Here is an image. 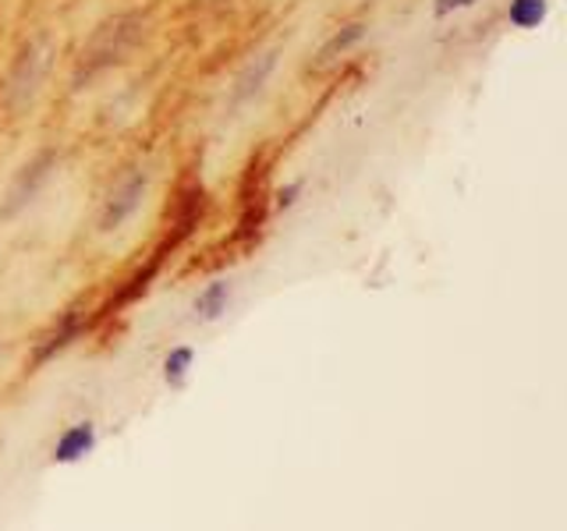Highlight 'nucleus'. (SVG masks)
Listing matches in <instances>:
<instances>
[{
  "instance_id": "obj_1",
  "label": "nucleus",
  "mask_w": 567,
  "mask_h": 531,
  "mask_svg": "<svg viewBox=\"0 0 567 531\" xmlns=\"http://www.w3.org/2000/svg\"><path fill=\"white\" fill-rule=\"evenodd\" d=\"M146 32H150V18L138 8L103 18L79 50L75 71H71V88L82 93V88H89L100 75H106V71L121 67L142 46Z\"/></svg>"
},
{
  "instance_id": "obj_2",
  "label": "nucleus",
  "mask_w": 567,
  "mask_h": 531,
  "mask_svg": "<svg viewBox=\"0 0 567 531\" xmlns=\"http://www.w3.org/2000/svg\"><path fill=\"white\" fill-rule=\"evenodd\" d=\"M53 61H58V40L50 32H32L29 40H22L0 75V114H25L40 100Z\"/></svg>"
},
{
  "instance_id": "obj_3",
  "label": "nucleus",
  "mask_w": 567,
  "mask_h": 531,
  "mask_svg": "<svg viewBox=\"0 0 567 531\" xmlns=\"http://www.w3.org/2000/svg\"><path fill=\"white\" fill-rule=\"evenodd\" d=\"M58 167H61V153L53 146H43L40 153H32L25 164L14 170L4 195H0V220L22 217V212L47 191L53 177H58Z\"/></svg>"
},
{
  "instance_id": "obj_4",
  "label": "nucleus",
  "mask_w": 567,
  "mask_h": 531,
  "mask_svg": "<svg viewBox=\"0 0 567 531\" xmlns=\"http://www.w3.org/2000/svg\"><path fill=\"white\" fill-rule=\"evenodd\" d=\"M146 195H150V167L146 164L124 167L114 177V185L106 188L103 202H100V212H96V230H100V235H117V230L142 209Z\"/></svg>"
},
{
  "instance_id": "obj_5",
  "label": "nucleus",
  "mask_w": 567,
  "mask_h": 531,
  "mask_svg": "<svg viewBox=\"0 0 567 531\" xmlns=\"http://www.w3.org/2000/svg\"><path fill=\"white\" fill-rule=\"evenodd\" d=\"M277 64H280V46H266V50L252 53V58L235 71V79H230V85H227V100H224L230 117L248 111V106L266 93V85H270Z\"/></svg>"
},
{
  "instance_id": "obj_6",
  "label": "nucleus",
  "mask_w": 567,
  "mask_h": 531,
  "mask_svg": "<svg viewBox=\"0 0 567 531\" xmlns=\"http://www.w3.org/2000/svg\"><path fill=\"white\" fill-rule=\"evenodd\" d=\"M365 35H369V22H344L341 29H333L323 40V46L316 50L312 71L319 75V71H330L333 64H341L348 53L365 40Z\"/></svg>"
},
{
  "instance_id": "obj_7",
  "label": "nucleus",
  "mask_w": 567,
  "mask_h": 531,
  "mask_svg": "<svg viewBox=\"0 0 567 531\" xmlns=\"http://www.w3.org/2000/svg\"><path fill=\"white\" fill-rule=\"evenodd\" d=\"M93 450H96V425L82 418L75 425H68L58 436V442H53V460H58V465H79V460H85Z\"/></svg>"
},
{
  "instance_id": "obj_8",
  "label": "nucleus",
  "mask_w": 567,
  "mask_h": 531,
  "mask_svg": "<svg viewBox=\"0 0 567 531\" xmlns=\"http://www.w3.org/2000/svg\"><path fill=\"white\" fill-rule=\"evenodd\" d=\"M230 298H235V283L217 277L199 288V294H195L192 301V315L199 319V323H217V319L230 309Z\"/></svg>"
},
{
  "instance_id": "obj_9",
  "label": "nucleus",
  "mask_w": 567,
  "mask_h": 531,
  "mask_svg": "<svg viewBox=\"0 0 567 531\" xmlns=\"http://www.w3.org/2000/svg\"><path fill=\"white\" fill-rule=\"evenodd\" d=\"M79 333H82V312L71 309V312H64L61 323L53 326L40 344H35V365H43V362H47V358H53V354H58V351H64L71 341H75Z\"/></svg>"
},
{
  "instance_id": "obj_10",
  "label": "nucleus",
  "mask_w": 567,
  "mask_h": 531,
  "mask_svg": "<svg viewBox=\"0 0 567 531\" xmlns=\"http://www.w3.org/2000/svg\"><path fill=\"white\" fill-rule=\"evenodd\" d=\"M192 365H195V347L188 344H177L164 354V365H159V372H164V383L171 389H182L192 376Z\"/></svg>"
},
{
  "instance_id": "obj_11",
  "label": "nucleus",
  "mask_w": 567,
  "mask_h": 531,
  "mask_svg": "<svg viewBox=\"0 0 567 531\" xmlns=\"http://www.w3.org/2000/svg\"><path fill=\"white\" fill-rule=\"evenodd\" d=\"M546 14H549V0H511V4H507V25L532 32V29H539L546 22Z\"/></svg>"
},
{
  "instance_id": "obj_12",
  "label": "nucleus",
  "mask_w": 567,
  "mask_h": 531,
  "mask_svg": "<svg viewBox=\"0 0 567 531\" xmlns=\"http://www.w3.org/2000/svg\"><path fill=\"white\" fill-rule=\"evenodd\" d=\"M301 191H306V181H301V177H295V181L280 185V188L274 191V206H277V209H291V206L301 199Z\"/></svg>"
},
{
  "instance_id": "obj_13",
  "label": "nucleus",
  "mask_w": 567,
  "mask_h": 531,
  "mask_svg": "<svg viewBox=\"0 0 567 531\" xmlns=\"http://www.w3.org/2000/svg\"><path fill=\"white\" fill-rule=\"evenodd\" d=\"M478 0H433V18H451L457 11H468L475 8Z\"/></svg>"
}]
</instances>
